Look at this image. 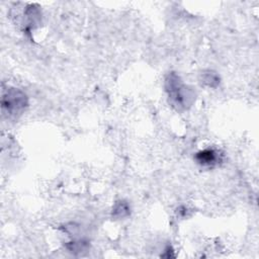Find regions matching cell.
<instances>
[{"label": "cell", "instance_id": "cell-1", "mask_svg": "<svg viewBox=\"0 0 259 259\" xmlns=\"http://www.w3.org/2000/svg\"><path fill=\"white\" fill-rule=\"evenodd\" d=\"M165 88L170 102L177 109H186L194 101L195 96L192 88L185 85L175 72H171L166 76Z\"/></svg>", "mask_w": 259, "mask_h": 259}, {"label": "cell", "instance_id": "cell-2", "mask_svg": "<svg viewBox=\"0 0 259 259\" xmlns=\"http://www.w3.org/2000/svg\"><path fill=\"white\" fill-rule=\"evenodd\" d=\"M28 105L26 94L14 87H3L1 93V108L8 117L20 116Z\"/></svg>", "mask_w": 259, "mask_h": 259}, {"label": "cell", "instance_id": "cell-3", "mask_svg": "<svg viewBox=\"0 0 259 259\" xmlns=\"http://www.w3.org/2000/svg\"><path fill=\"white\" fill-rule=\"evenodd\" d=\"M194 159L199 165H201L203 167L212 168V167L219 165L220 162H222V155L220 154V152L218 150L207 148V149L197 152L195 154Z\"/></svg>", "mask_w": 259, "mask_h": 259}, {"label": "cell", "instance_id": "cell-4", "mask_svg": "<svg viewBox=\"0 0 259 259\" xmlns=\"http://www.w3.org/2000/svg\"><path fill=\"white\" fill-rule=\"evenodd\" d=\"M23 21H24V29L29 31L35 25H37L40 21V12L35 5H29L23 11Z\"/></svg>", "mask_w": 259, "mask_h": 259}, {"label": "cell", "instance_id": "cell-5", "mask_svg": "<svg viewBox=\"0 0 259 259\" xmlns=\"http://www.w3.org/2000/svg\"><path fill=\"white\" fill-rule=\"evenodd\" d=\"M66 248L73 254L79 255L86 252L89 248V243L85 240H73L66 244Z\"/></svg>", "mask_w": 259, "mask_h": 259}, {"label": "cell", "instance_id": "cell-6", "mask_svg": "<svg viewBox=\"0 0 259 259\" xmlns=\"http://www.w3.org/2000/svg\"><path fill=\"white\" fill-rule=\"evenodd\" d=\"M130 205L123 200L116 201L112 207V217L116 219H123L130 214Z\"/></svg>", "mask_w": 259, "mask_h": 259}, {"label": "cell", "instance_id": "cell-7", "mask_svg": "<svg viewBox=\"0 0 259 259\" xmlns=\"http://www.w3.org/2000/svg\"><path fill=\"white\" fill-rule=\"evenodd\" d=\"M202 81L209 87H217L220 83V78L215 73L208 71L202 75Z\"/></svg>", "mask_w": 259, "mask_h": 259}]
</instances>
